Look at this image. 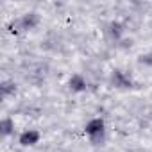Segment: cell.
I'll list each match as a JSON object with an SVG mask.
<instances>
[{
    "label": "cell",
    "mask_w": 152,
    "mask_h": 152,
    "mask_svg": "<svg viewBox=\"0 0 152 152\" xmlns=\"http://www.w3.org/2000/svg\"><path fill=\"white\" fill-rule=\"evenodd\" d=\"M111 84L116 86V88H129L131 86V79L120 70H115L113 75H111Z\"/></svg>",
    "instance_id": "cell-1"
},
{
    "label": "cell",
    "mask_w": 152,
    "mask_h": 152,
    "mask_svg": "<svg viewBox=\"0 0 152 152\" xmlns=\"http://www.w3.org/2000/svg\"><path fill=\"white\" fill-rule=\"evenodd\" d=\"M38 22H39V16H38L36 13H29V15H25L23 18H20V20L16 22V25H18L20 29H32V27L38 25Z\"/></svg>",
    "instance_id": "cell-2"
},
{
    "label": "cell",
    "mask_w": 152,
    "mask_h": 152,
    "mask_svg": "<svg viewBox=\"0 0 152 152\" xmlns=\"http://www.w3.org/2000/svg\"><path fill=\"white\" fill-rule=\"evenodd\" d=\"M39 141V132L38 131H25L20 134V143L23 147H29V145H36Z\"/></svg>",
    "instance_id": "cell-3"
},
{
    "label": "cell",
    "mask_w": 152,
    "mask_h": 152,
    "mask_svg": "<svg viewBox=\"0 0 152 152\" xmlns=\"http://www.w3.org/2000/svg\"><path fill=\"white\" fill-rule=\"evenodd\" d=\"M86 132H88V136L97 134V132H104V120H102V118H93V120H90L88 125H86Z\"/></svg>",
    "instance_id": "cell-4"
},
{
    "label": "cell",
    "mask_w": 152,
    "mask_h": 152,
    "mask_svg": "<svg viewBox=\"0 0 152 152\" xmlns=\"http://www.w3.org/2000/svg\"><path fill=\"white\" fill-rule=\"evenodd\" d=\"M68 86H70V90H72V91H83V90L86 88V81L81 77L79 73H75V75H72V77H70Z\"/></svg>",
    "instance_id": "cell-5"
},
{
    "label": "cell",
    "mask_w": 152,
    "mask_h": 152,
    "mask_svg": "<svg viewBox=\"0 0 152 152\" xmlns=\"http://www.w3.org/2000/svg\"><path fill=\"white\" fill-rule=\"evenodd\" d=\"M0 129H2V136L11 134V132H13V129H15L13 120H11V118H4L2 122H0Z\"/></svg>",
    "instance_id": "cell-6"
},
{
    "label": "cell",
    "mask_w": 152,
    "mask_h": 152,
    "mask_svg": "<svg viewBox=\"0 0 152 152\" xmlns=\"http://www.w3.org/2000/svg\"><path fill=\"white\" fill-rule=\"evenodd\" d=\"M15 84L11 83V81H4L2 83V95L6 97V95H9V93H15Z\"/></svg>",
    "instance_id": "cell-7"
},
{
    "label": "cell",
    "mask_w": 152,
    "mask_h": 152,
    "mask_svg": "<svg viewBox=\"0 0 152 152\" xmlns=\"http://www.w3.org/2000/svg\"><path fill=\"white\" fill-rule=\"evenodd\" d=\"M104 140H106L104 132H97V134H91V136H90V141H91L93 145H102Z\"/></svg>",
    "instance_id": "cell-8"
},
{
    "label": "cell",
    "mask_w": 152,
    "mask_h": 152,
    "mask_svg": "<svg viewBox=\"0 0 152 152\" xmlns=\"http://www.w3.org/2000/svg\"><path fill=\"white\" fill-rule=\"evenodd\" d=\"M111 34H113L115 38H120V34H122V25H120V23H111Z\"/></svg>",
    "instance_id": "cell-9"
},
{
    "label": "cell",
    "mask_w": 152,
    "mask_h": 152,
    "mask_svg": "<svg viewBox=\"0 0 152 152\" xmlns=\"http://www.w3.org/2000/svg\"><path fill=\"white\" fill-rule=\"evenodd\" d=\"M140 61H141V63H148V64H152V56H141Z\"/></svg>",
    "instance_id": "cell-10"
}]
</instances>
